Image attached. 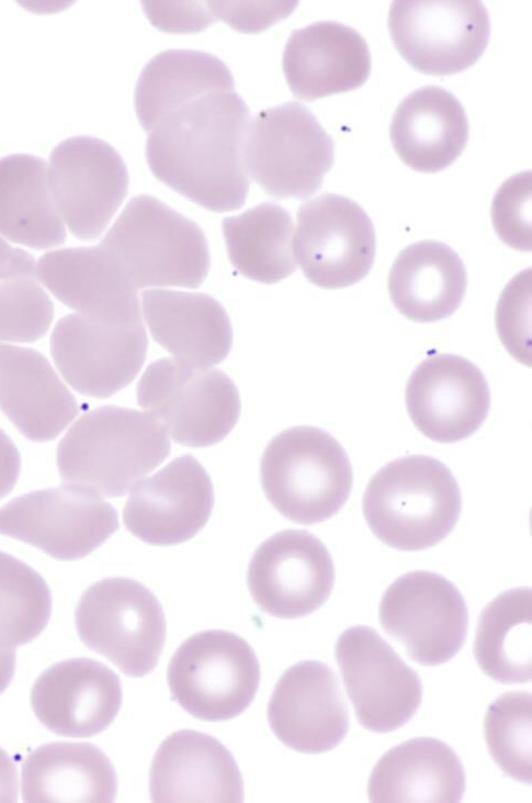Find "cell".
I'll list each match as a JSON object with an SVG mask.
<instances>
[{
    "label": "cell",
    "mask_w": 532,
    "mask_h": 803,
    "mask_svg": "<svg viewBox=\"0 0 532 803\" xmlns=\"http://www.w3.org/2000/svg\"><path fill=\"white\" fill-rule=\"evenodd\" d=\"M242 152L247 175L274 198H309L335 161L332 138L298 102L257 113L248 122Z\"/></svg>",
    "instance_id": "6"
},
{
    "label": "cell",
    "mask_w": 532,
    "mask_h": 803,
    "mask_svg": "<svg viewBox=\"0 0 532 803\" xmlns=\"http://www.w3.org/2000/svg\"><path fill=\"white\" fill-rule=\"evenodd\" d=\"M116 793L112 762L90 743L45 744L22 763V798L26 803H111Z\"/></svg>",
    "instance_id": "30"
},
{
    "label": "cell",
    "mask_w": 532,
    "mask_h": 803,
    "mask_svg": "<svg viewBox=\"0 0 532 803\" xmlns=\"http://www.w3.org/2000/svg\"><path fill=\"white\" fill-rule=\"evenodd\" d=\"M496 327L507 350L531 366V268L516 275L503 289L496 309Z\"/></svg>",
    "instance_id": "38"
},
{
    "label": "cell",
    "mask_w": 532,
    "mask_h": 803,
    "mask_svg": "<svg viewBox=\"0 0 532 803\" xmlns=\"http://www.w3.org/2000/svg\"><path fill=\"white\" fill-rule=\"evenodd\" d=\"M407 412L428 438L455 443L474 434L485 422L490 392L483 371L454 354L422 360L411 372L405 391Z\"/></svg>",
    "instance_id": "18"
},
{
    "label": "cell",
    "mask_w": 532,
    "mask_h": 803,
    "mask_svg": "<svg viewBox=\"0 0 532 803\" xmlns=\"http://www.w3.org/2000/svg\"><path fill=\"white\" fill-rule=\"evenodd\" d=\"M171 453L166 430L149 413L105 405L83 414L57 447L66 484L107 498L125 495Z\"/></svg>",
    "instance_id": "2"
},
{
    "label": "cell",
    "mask_w": 532,
    "mask_h": 803,
    "mask_svg": "<svg viewBox=\"0 0 532 803\" xmlns=\"http://www.w3.org/2000/svg\"><path fill=\"white\" fill-rule=\"evenodd\" d=\"M491 221L506 245L531 252V170L513 175L499 187L491 203Z\"/></svg>",
    "instance_id": "39"
},
{
    "label": "cell",
    "mask_w": 532,
    "mask_h": 803,
    "mask_svg": "<svg viewBox=\"0 0 532 803\" xmlns=\"http://www.w3.org/2000/svg\"><path fill=\"white\" fill-rule=\"evenodd\" d=\"M14 670L15 649L0 640V694L9 687Z\"/></svg>",
    "instance_id": "45"
},
{
    "label": "cell",
    "mask_w": 532,
    "mask_h": 803,
    "mask_svg": "<svg viewBox=\"0 0 532 803\" xmlns=\"http://www.w3.org/2000/svg\"><path fill=\"white\" fill-rule=\"evenodd\" d=\"M213 505L207 471L192 455L184 454L133 487L123 522L140 540L170 546L195 536L207 523Z\"/></svg>",
    "instance_id": "19"
},
{
    "label": "cell",
    "mask_w": 532,
    "mask_h": 803,
    "mask_svg": "<svg viewBox=\"0 0 532 803\" xmlns=\"http://www.w3.org/2000/svg\"><path fill=\"white\" fill-rule=\"evenodd\" d=\"M0 234L34 249L65 242L66 230L41 157L11 154L0 158Z\"/></svg>",
    "instance_id": "32"
},
{
    "label": "cell",
    "mask_w": 532,
    "mask_h": 803,
    "mask_svg": "<svg viewBox=\"0 0 532 803\" xmlns=\"http://www.w3.org/2000/svg\"><path fill=\"white\" fill-rule=\"evenodd\" d=\"M47 180L58 214L82 241L102 234L128 190L120 153L88 135L69 137L52 150Z\"/></svg>",
    "instance_id": "15"
},
{
    "label": "cell",
    "mask_w": 532,
    "mask_h": 803,
    "mask_svg": "<svg viewBox=\"0 0 532 803\" xmlns=\"http://www.w3.org/2000/svg\"><path fill=\"white\" fill-rule=\"evenodd\" d=\"M143 312L154 339L182 363L210 368L230 352L228 314L207 294L147 290L143 292Z\"/></svg>",
    "instance_id": "27"
},
{
    "label": "cell",
    "mask_w": 532,
    "mask_h": 803,
    "mask_svg": "<svg viewBox=\"0 0 532 803\" xmlns=\"http://www.w3.org/2000/svg\"><path fill=\"white\" fill-rule=\"evenodd\" d=\"M291 214L274 202L225 218L223 236L231 265L245 277L275 283L296 270Z\"/></svg>",
    "instance_id": "34"
},
{
    "label": "cell",
    "mask_w": 532,
    "mask_h": 803,
    "mask_svg": "<svg viewBox=\"0 0 532 803\" xmlns=\"http://www.w3.org/2000/svg\"><path fill=\"white\" fill-rule=\"evenodd\" d=\"M216 19H222L233 29L256 33L274 22L286 18L297 2H249V1H208Z\"/></svg>",
    "instance_id": "40"
},
{
    "label": "cell",
    "mask_w": 532,
    "mask_h": 803,
    "mask_svg": "<svg viewBox=\"0 0 532 803\" xmlns=\"http://www.w3.org/2000/svg\"><path fill=\"white\" fill-rule=\"evenodd\" d=\"M52 594L44 578L22 560L0 550V640L25 645L46 627Z\"/></svg>",
    "instance_id": "35"
},
{
    "label": "cell",
    "mask_w": 532,
    "mask_h": 803,
    "mask_svg": "<svg viewBox=\"0 0 532 803\" xmlns=\"http://www.w3.org/2000/svg\"><path fill=\"white\" fill-rule=\"evenodd\" d=\"M335 583V566L324 543L305 529H284L265 539L248 566L247 584L265 613L298 618L319 609Z\"/></svg>",
    "instance_id": "17"
},
{
    "label": "cell",
    "mask_w": 532,
    "mask_h": 803,
    "mask_svg": "<svg viewBox=\"0 0 532 803\" xmlns=\"http://www.w3.org/2000/svg\"><path fill=\"white\" fill-rule=\"evenodd\" d=\"M135 288H197L210 269L201 227L157 198L134 197L99 244Z\"/></svg>",
    "instance_id": "4"
},
{
    "label": "cell",
    "mask_w": 532,
    "mask_h": 803,
    "mask_svg": "<svg viewBox=\"0 0 532 803\" xmlns=\"http://www.w3.org/2000/svg\"><path fill=\"white\" fill-rule=\"evenodd\" d=\"M371 66L364 37L336 21H318L294 30L282 56L292 93L306 101L360 88Z\"/></svg>",
    "instance_id": "23"
},
{
    "label": "cell",
    "mask_w": 532,
    "mask_h": 803,
    "mask_svg": "<svg viewBox=\"0 0 532 803\" xmlns=\"http://www.w3.org/2000/svg\"><path fill=\"white\" fill-rule=\"evenodd\" d=\"M36 275L65 305L111 323L142 321L137 289L101 246L63 248L44 254Z\"/></svg>",
    "instance_id": "24"
},
{
    "label": "cell",
    "mask_w": 532,
    "mask_h": 803,
    "mask_svg": "<svg viewBox=\"0 0 532 803\" xmlns=\"http://www.w3.org/2000/svg\"><path fill=\"white\" fill-rule=\"evenodd\" d=\"M18 771L13 758L0 748V803L18 801Z\"/></svg>",
    "instance_id": "44"
},
{
    "label": "cell",
    "mask_w": 532,
    "mask_h": 803,
    "mask_svg": "<svg viewBox=\"0 0 532 803\" xmlns=\"http://www.w3.org/2000/svg\"><path fill=\"white\" fill-rule=\"evenodd\" d=\"M75 624L81 642L128 677L151 672L166 640V618L156 595L140 582L104 578L81 595Z\"/></svg>",
    "instance_id": "8"
},
{
    "label": "cell",
    "mask_w": 532,
    "mask_h": 803,
    "mask_svg": "<svg viewBox=\"0 0 532 803\" xmlns=\"http://www.w3.org/2000/svg\"><path fill=\"white\" fill-rule=\"evenodd\" d=\"M149 789L156 803L244 801V781L231 752L215 737L192 729L174 732L160 744Z\"/></svg>",
    "instance_id": "22"
},
{
    "label": "cell",
    "mask_w": 532,
    "mask_h": 803,
    "mask_svg": "<svg viewBox=\"0 0 532 803\" xmlns=\"http://www.w3.org/2000/svg\"><path fill=\"white\" fill-rule=\"evenodd\" d=\"M31 704L50 732L65 737H91L116 717L122 704L121 680L98 660L66 659L35 680Z\"/></svg>",
    "instance_id": "21"
},
{
    "label": "cell",
    "mask_w": 532,
    "mask_h": 803,
    "mask_svg": "<svg viewBox=\"0 0 532 803\" xmlns=\"http://www.w3.org/2000/svg\"><path fill=\"white\" fill-rule=\"evenodd\" d=\"M474 656L480 670L502 684L532 679V590L513 588L498 594L479 614Z\"/></svg>",
    "instance_id": "33"
},
{
    "label": "cell",
    "mask_w": 532,
    "mask_h": 803,
    "mask_svg": "<svg viewBox=\"0 0 532 803\" xmlns=\"http://www.w3.org/2000/svg\"><path fill=\"white\" fill-rule=\"evenodd\" d=\"M466 785L463 763L446 743L416 737L388 749L372 769L373 803H459Z\"/></svg>",
    "instance_id": "26"
},
{
    "label": "cell",
    "mask_w": 532,
    "mask_h": 803,
    "mask_svg": "<svg viewBox=\"0 0 532 803\" xmlns=\"http://www.w3.org/2000/svg\"><path fill=\"white\" fill-rule=\"evenodd\" d=\"M35 275L36 264L33 256L21 248L11 246L0 237V280L34 278Z\"/></svg>",
    "instance_id": "42"
},
{
    "label": "cell",
    "mask_w": 532,
    "mask_h": 803,
    "mask_svg": "<svg viewBox=\"0 0 532 803\" xmlns=\"http://www.w3.org/2000/svg\"><path fill=\"white\" fill-rule=\"evenodd\" d=\"M233 90V75L218 57L199 51L168 49L143 68L135 88V111L149 133L178 107L206 93Z\"/></svg>",
    "instance_id": "31"
},
{
    "label": "cell",
    "mask_w": 532,
    "mask_h": 803,
    "mask_svg": "<svg viewBox=\"0 0 532 803\" xmlns=\"http://www.w3.org/2000/svg\"><path fill=\"white\" fill-rule=\"evenodd\" d=\"M137 403L184 446L207 447L224 439L240 414L234 381L218 369L176 358L152 361L136 389Z\"/></svg>",
    "instance_id": "7"
},
{
    "label": "cell",
    "mask_w": 532,
    "mask_h": 803,
    "mask_svg": "<svg viewBox=\"0 0 532 803\" xmlns=\"http://www.w3.org/2000/svg\"><path fill=\"white\" fill-rule=\"evenodd\" d=\"M142 321L111 323L79 313L60 319L50 353L61 376L79 393L104 399L128 386L147 354Z\"/></svg>",
    "instance_id": "16"
},
{
    "label": "cell",
    "mask_w": 532,
    "mask_h": 803,
    "mask_svg": "<svg viewBox=\"0 0 532 803\" xmlns=\"http://www.w3.org/2000/svg\"><path fill=\"white\" fill-rule=\"evenodd\" d=\"M468 134L462 103L438 86L418 88L404 98L389 126L395 152L419 172H438L452 165L464 150Z\"/></svg>",
    "instance_id": "28"
},
{
    "label": "cell",
    "mask_w": 532,
    "mask_h": 803,
    "mask_svg": "<svg viewBox=\"0 0 532 803\" xmlns=\"http://www.w3.org/2000/svg\"><path fill=\"white\" fill-rule=\"evenodd\" d=\"M0 410L30 440L48 442L76 417L79 405L39 352L0 344Z\"/></svg>",
    "instance_id": "25"
},
{
    "label": "cell",
    "mask_w": 532,
    "mask_h": 803,
    "mask_svg": "<svg viewBox=\"0 0 532 803\" xmlns=\"http://www.w3.org/2000/svg\"><path fill=\"white\" fill-rule=\"evenodd\" d=\"M384 631L422 666H438L463 647L468 609L457 587L442 575L415 570L398 577L378 605Z\"/></svg>",
    "instance_id": "12"
},
{
    "label": "cell",
    "mask_w": 532,
    "mask_h": 803,
    "mask_svg": "<svg viewBox=\"0 0 532 803\" xmlns=\"http://www.w3.org/2000/svg\"><path fill=\"white\" fill-rule=\"evenodd\" d=\"M335 657L358 722L373 733L408 723L422 700V683L374 628L354 625L338 637Z\"/></svg>",
    "instance_id": "13"
},
{
    "label": "cell",
    "mask_w": 532,
    "mask_h": 803,
    "mask_svg": "<svg viewBox=\"0 0 532 803\" xmlns=\"http://www.w3.org/2000/svg\"><path fill=\"white\" fill-rule=\"evenodd\" d=\"M117 528L113 505L73 484L32 491L0 508V534L59 560L83 558Z\"/></svg>",
    "instance_id": "11"
},
{
    "label": "cell",
    "mask_w": 532,
    "mask_h": 803,
    "mask_svg": "<svg viewBox=\"0 0 532 803\" xmlns=\"http://www.w3.org/2000/svg\"><path fill=\"white\" fill-rule=\"evenodd\" d=\"M171 698L192 716L227 721L252 702L260 683L254 650L240 636L207 629L186 638L167 670Z\"/></svg>",
    "instance_id": "9"
},
{
    "label": "cell",
    "mask_w": 532,
    "mask_h": 803,
    "mask_svg": "<svg viewBox=\"0 0 532 803\" xmlns=\"http://www.w3.org/2000/svg\"><path fill=\"white\" fill-rule=\"evenodd\" d=\"M293 252L312 283L346 288L370 272L376 253L375 230L359 203L322 193L299 207Z\"/></svg>",
    "instance_id": "14"
},
{
    "label": "cell",
    "mask_w": 532,
    "mask_h": 803,
    "mask_svg": "<svg viewBox=\"0 0 532 803\" xmlns=\"http://www.w3.org/2000/svg\"><path fill=\"white\" fill-rule=\"evenodd\" d=\"M21 458L10 437L0 428V499L8 495L19 478Z\"/></svg>",
    "instance_id": "43"
},
{
    "label": "cell",
    "mask_w": 532,
    "mask_h": 803,
    "mask_svg": "<svg viewBox=\"0 0 532 803\" xmlns=\"http://www.w3.org/2000/svg\"><path fill=\"white\" fill-rule=\"evenodd\" d=\"M487 748L505 774L532 783V694L511 691L498 696L484 718Z\"/></svg>",
    "instance_id": "36"
},
{
    "label": "cell",
    "mask_w": 532,
    "mask_h": 803,
    "mask_svg": "<svg viewBox=\"0 0 532 803\" xmlns=\"http://www.w3.org/2000/svg\"><path fill=\"white\" fill-rule=\"evenodd\" d=\"M260 478L275 510L303 525L338 513L353 483L342 445L327 431L308 425L286 428L270 440L261 457Z\"/></svg>",
    "instance_id": "5"
},
{
    "label": "cell",
    "mask_w": 532,
    "mask_h": 803,
    "mask_svg": "<svg viewBox=\"0 0 532 803\" xmlns=\"http://www.w3.org/2000/svg\"><path fill=\"white\" fill-rule=\"evenodd\" d=\"M267 715L276 738L304 754L333 749L349 730L348 705L339 679L318 660L299 661L282 673Z\"/></svg>",
    "instance_id": "20"
},
{
    "label": "cell",
    "mask_w": 532,
    "mask_h": 803,
    "mask_svg": "<svg viewBox=\"0 0 532 803\" xmlns=\"http://www.w3.org/2000/svg\"><path fill=\"white\" fill-rule=\"evenodd\" d=\"M467 287L465 265L449 245L420 241L404 248L388 274L394 306L415 322L430 323L451 316Z\"/></svg>",
    "instance_id": "29"
},
{
    "label": "cell",
    "mask_w": 532,
    "mask_h": 803,
    "mask_svg": "<svg viewBox=\"0 0 532 803\" xmlns=\"http://www.w3.org/2000/svg\"><path fill=\"white\" fill-rule=\"evenodd\" d=\"M249 109L235 91L197 97L163 115L146 142V159L166 186L213 211L241 208L249 191L244 140Z\"/></svg>",
    "instance_id": "1"
},
{
    "label": "cell",
    "mask_w": 532,
    "mask_h": 803,
    "mask_svg": "<svg viewBox=\"0 0 532 803\" xmlns=\"http://www.w3.org/2000/svg\"><path fill=\"white\" fill-rule=\"evenodd\" d=\"M142 5L152 25L167 32H199L216 20L208 1H143Z\"/></svg>",
    "instance_id": "41"
},
{
    "label": "cell",
    "mask_w": 532,
    "mask_h": 803,
    "mask_svg": "<svg viewBox=\"0 0 532 803\" xmlns=\"http://www.w3.org/2000/svg\"><path fill=\"white\" fill-rule=\"evenodd\" d=\"M387 26L401 57L433 76L461 73L484 54L490 20L482 1H393Z\"/></svg>",
    "instance_id": "10"
},
{
    "label": "cell",
    "mask_w": 532,
    "mask_h": 803,
    "mask_svg": "<svg viewBox=\"0 0 532 803\" xmlns=\"http://www.w3.org/2000/svg\"><path fill=\"white\" fill-rule=\"evenodd\" d=\"M54 304L34 278L0 282V342L32 343L48 331Z\"/></svg>",
    "instance_id": "37"
},
{
    "label": "cell",
    "mask_w": 532,
    "mask_h": 803,
    "mask_svg": "<svg viewBox=\"0 0 532 803\" xmlns=\"http://www.w3.org/2000/svg\"><path fill=\"white\" fill-rule=\"evenodd\" d=\"M462 495L452 471L427 455L394 459L371 478L362 500L373 534L392 548L416 551L443 540L454 528Z\"/></svg>",
    "instance_id": "3"
}]
</instances>
